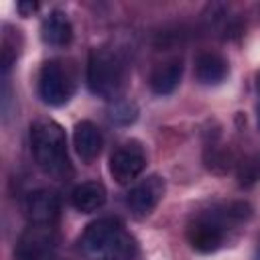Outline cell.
Segmentation results:
<instances>
[{"label": "cell", "mask_w": 260, "mask_h": 260, "mask_svg": "<svg viewBox=\"0 0 260 260\" xmlns=\"http://www.w3.org/2000/svg\"><path fill=\"white\" fill-rule=\"evenodd\" d=\"M248 217H250V205L244 201H232L213 207L191 221L187 230L189 244L201 254H211L221 248L225 240V232Z\"/></svg>", "instance_id": "obj_1"}, {"label": "cell", "mask_w": 260, "mask_h": 260, "mask_svg": "<svg viewBox=\"0 0 260 260\" xmlns=\"http://www.w3.org/2000/svg\"><path fill=\"white\" fill-rule=\"evenodd\" d=\"M134 248L132 236L114 217L91 221L79 238V250L87 260H130Z\"/></svg>", "instance_id": "obj_2"}, {"label": "cell", "mask_w": 260, "mask_h": 260, "mask_svg": "<svg viewBox=\"0 0 260 260\" xmlns=\"http://www.w3.org/2000/svg\"><path fill=\"white\" fill-rule=\"evenodd\" d=\"M30 148L45 173L57 177L69 169L65 130L55 120L41 118L30 126Z\"/></svg>", "instance_id": "obj_3"}, {"label": "cell", "mask_w": 260, "mask_h": 260, "mask_svg": "<svg viewBox=\"0 0 260 260\" xmlns=\"http://www.w3.org/2000/svg\"><path fill=\"white\" fill-rule=\"evenodd\" d=\"M126 69L122 59L110 49H93L87 61V85L106 100H116L124 89Z\"/></svg>", "instance_id": "obj_4"}, {"label": "cell", "mask_w": 260, "mask_h": 260, "mask_svg": "<svg viewBox=\"0 0 260 260\" xmlns=\"http://www.w3.org/2000/svg\"><path fill=\"white\" fill-rule=\"evenodd\" d=\"M39 98L49 106H63L71 100L75 83L59 61H47L39 71Z\"/></svg>", "instance_id": "obj_5"}, {"label": "cell", "mask_w": 260, "mask_h": 260, "mask_svg": "<svg viewBox=\"0 0 260 260\" xmlns=\"http://www.w3.org/2000/svg\"><path fill=\"white\" fill-rule=\"evenodd\" d=\"M55 246V225L28 223V228L20 234L14 258L16 260H47Z\"/></svg>", "instance_id": "obj_6"}, {"label": "cell", "mask_w": 260, "mask_h": 260, "mask_svg": "<svg viewBox=\"0 0 260 260\" xmlns=\"http://www.w3.org/2000/svg\"><path fill=\"white\" fill-rule=\"evenodd\" d=\"M144 167H146V152L136 140L124 142L110 156V173L120 185L134 181L144 171Z\"/></svg>", "instance_id": "obj_7"}, {"label": "cell", "mask_w": 260, "mask_h": 260, "mask_svg": "<svg viewBox=\"0 0 260 260\" xmlns=\"http://www.w3.org/2000/svg\"><path fill=\"white\" fill-rule=\"evenodd\" d=\"M162 195H165V179L158 175H150L138 181L130 189L126 197V205L134 217H146L160 203Z\"/></svg>", "instance_id": "obj_8"}, {"label": "cell", "mask_w": 260, "mask_h": 260, "mask_svg": "<svg viewBox=\"0 0 260 260\" xmlns=\"http://www.w3.org/2000/svg\"><path fill=\"white\" fill-rule=\"evenodd\" d=\"M24 213L28 217V223L55 225L59 217V197L49 189H37L26 195Z\"/></svg>", "instance_id": "obj_9"}, {"label": "cell", "mask_w": 260, "mask_h": 260, "mask_svg": "<svg viewBox=\"0 0 260 260\" xmlns=\"http://www.w3.org/2000/svg\"><path fill=\"white\" fill-rule=\"evenodd\" d=\"M102 142H104L102 132L93 122L81 120L75 126V130H73V146H75L77 156L83 162H91L93 158H98V154L102 150Z\"/></svg>", "instance_id": "obj_10"}, {"label": "cell", "mask_w": 260, "mask_h": 260, "mask_svg": "<svg viewBox=\"0 0 260 260\" xmlns=\"http://www.w3.org/2000/svg\"><path fill=\"white\" fill-rule=\"evenodd\" d=\"M41 39L51 47H65L73 39V26L65 12L53 10L41 22Z\"/></svg>", "instance_id": "obj_11"}, {"label": "cell", "mask_w": 260, "mask_h": 260, "mask_svg": "<svg viewBox=\"0 0 260 260\" xmlns=\"http://www.w3.org/2000/svg\"><path fill=\"white\" fill-rule=\"evenodd\" d=\"M183 77V61L181 59H169L160 65H156L150 73V89L158 95H167L175 91Z\"/></svg>", "instance_id": "obj_12"}, {"label": "cell", "mask_w": 260, "mask_h": 260, "mask_svg": "<svg viewBox=\"0 0 260 260\" xmlns=\"http://www.w3.org/2000/svg\"><path fill=\"white\" fill-rule=\"evenodd\" d=\"M195 77L203 85H217L228 77V61L217 53H201L195 59Z\"/></svg>", "instance_id": "obj_13"}, {"label": "cell", "mask_w": 260, "mask_h": 260, "mask_svg": "<svg viewBox=\"0 0 260 260\" xmlns=\"http://www.w3.org/2000/svg\"><path fill=\"white\" fill-rule=\"evenodd\" d=\"M106 203V187L98 181H85L71 191V205L81 213L98 211Z\"/></svg>", "instance_id": "obj_14"}, {"label": "cell", "mask_w": 260, "mask_h": 260, "mask_svg": "<svg viewBox=\"0 0 260 260\" xmlns=\"http://www.w3.org/2000/svg\"><path fill=\"white\" fill-rule=\"evenodd\" d=\"M136 118V108L130 102H114V108L110 110V120L116 124H130Z\"/></svg>", "instance_id": "obj_15"}, {"label": "cell", "mask_w": 260, "mask_h": 260, "mask_svg": "<svg viewBox=\"0 0 260 260\" xmlns=\"http://www.w3.org/2000/svg\"><path fill=\"white\" fill-rule=\"evenodd\" d=\"M260 179V156L248 158L240 169V181L242 185H250Z\"/></svg>", "instance_id": "obj_16"}, {"label": "cell", "mask_w": 260, "mask_h": 260, "mask_svg": "<svg viewBox=\"0 0 260 260\" xmlns=\"http://www.w3.org/2000/svg\"><path fill=\"white\" fill-rule=\"evenodd\" d=\"M18 10H20V12H22V14L26 16L28 12L37 10V4H35V2H28V4H26V2H20V4H18Z\"/></svg>", "instance_id": "obj_17"}, {"label": "cell", "mask_w": 260, "mask_h": 260, "mask_svg": "<svg viewBox=\"0 0 260 260\" xmlns=\"http://www.w3.org/2000/svg\"><path fill=\"white\" fill-rule=\"evenodd\" d=\"M256 260H260V238H258V244H256Z\"/></svg>", "instance_id": "obj_18"}, {"label": "cell", "mask_w": 260, "mask_h": 260, "mask_svg": "<svg viewBox=\"0 0 260 260\" xmlns=\"http://www.w3.org/2000/svg\"><path fill=\"white\" fill-rule=\"evenodd\" d=\"M258 87H260V75H258Z\"/></svg>", "instance_id": "obj_19"}, {"label": "cell", "mask_w": 260, "mask_h": 260, "mask_svg": "<svg viewBox=\"0 0 260 260\" xmlns=\"http://www.w3.org/2000/svg\"><path fill=\"white\" fill-rule=\"evenodd\" d=\"M258 126H260V114H258Z\"/></svg>", "instance_id": "obj_20"}]
</instances>
